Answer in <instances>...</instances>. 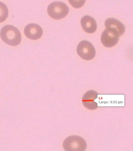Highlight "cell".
<instances>
[{"label":"cell","instance_id":"cell-3","mask_svg":"<svg viewBox=\"0 0 133 151\" xmlns=\"http://www.w3.org/2000/svg\"><path fill=\"white\" fill-rule=\"evenodd\" d=\"M69 12V8L65 4L58 1L50 4L47 8L48 14L51 18L55 20L64 18Z\"/></svg>","mask_w":133,"mask_h":151},{"label":"cell","instance_id":"cell-7","mask_svg":"<svg viewBox=\"0 0 133 151\" xmlns=\"http://www.w3.org/2000/svg\"><path fill=\"white\" fill-rule=\"evenodd\" d=\"M24 32L27 37L32 40H36L41 37L43 34L42 29L37 24H29L25 27Z\"/></svg>","mask_w":133,"mask_h":151},{"label":"cell","instance_id":"cell-1","mask_svg":"<svg viewBox=\"0 0 133 151\" xmlns=\"http://www.w3.org/2000/svg\"><path fill=\"white\" fill-rule=\"evenodd\" d=\"M0 36L5 43L11 46H17L21 42V37L20 31L12 25L4 26L1 29Z\"/></svg>","mask_w":133,"mask_h":151},{"label":"cell","instance_id":"cell-9","mask_svg":"<svg viewBox=\"0 0 133 151\" xmlns=\"http://www.w3.org/2000/svg\"><path fill=\"white\" fill-rule=\"evenodd\" d=\"M81 24L84 30L88 33L95 32L97 27L95 20L92 17L88 15L82 18L81 20Z\"/></svg>","mask_w":133,"mask_h":151},{"label":"cell","instance_id":"cell-11","mask_svg":"<svg viewBox=\"0 0 133 151\" xmlns=\"http://www.w3.org/2000/svg\"><path fill=\"white\" fill-rule=\"evenodd\" d=\"M69 2L74 8H79L84 5L86 1H69Z\"/></svg>","mask_w":133,"mask_h":151},{"label":"cell","instance_id":"cell-2","mask_svg":"<svg viewBox=\"0 0 133 151\" xmlns=\"http://www.w3.org/2000/svg\"><path fill=\"white\" fill-rule=\"evenodd\" d=\"M63 147L65 151H85L87 148V143L81 137L72 135L64 140Z\"/></svg>","mask_w":133,"mask_h":151},{"label":"cell","instance_id":"cell-5","mask_svg":"<svg viewBox=\"0 0 133 151\" xmlns=\"http://www.w3.org/2000/svg\"><path fill=\"white\" fill-rule=\"evenodd\" d=\"M119 37V35L115 31L106 29L102 35L101 40L104 46L110 48L115 46L117 44Z\"/></svg>","mask_w":133,"mask_h":151},{"label":"cell","instance_id":"cell-8","mask_svg":"<svg viewBox=\"0 0 133 151\" xmlns=\"http://www.w3.org/2000/svg\"><path fill=\"white\" fill-rule=\"evenodd\" d=\"M105 25L106 29L113 30L117 32L119 36L124 34L125 27L123 23L115 19L109 18L105 22Z\"/></svg>","mask_w":133,"mask_h":151},{"label":"cell","instance_id":"cell-10","mask_svg":"<svg viewBox=\"0 0 133 151\" xmlns=\"http://www.w3.org/2000/svg\"><path fill=\"white\" fill-rule=\"evenodd\" d=\"M8 15V10L7 6L3 2H0V23L3 22Z\"/></svg>","mask_w":133,"mask_h":151},{"label":"cell","instance_id":"cell-6","mask_svg":"<svg viewBox=\"0 0 133 151\" xmlns=\"http://www.w3.org/2000/svg\"><path fill=\"white\" fill-rule=\"evenodd\" d=\"M99 94L95 91L90 90L84 95L82 98V104L86 109L90 110L96 109L98 107L97 103L95 100Z\"/></svg>","mask_w":133,"mask_h":151},{"label":"cell","instance_id":"cell-4","mask_svg":"<svg viewBox=\"0 0 133 151\" xmlns=\"http://www.w3.org/2000/svg\"><path fill=\"white\" fill-rule=\"evenodd\" d=\"M77 50L79 56L86 60H90L95 57V48L92 43L87 41L83 40L80 42L78 45Z\"/></svg>","mask_w":133,"mask_h":151}]
</instances>
